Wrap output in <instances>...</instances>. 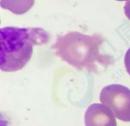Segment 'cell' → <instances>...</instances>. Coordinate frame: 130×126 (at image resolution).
Listing matches in <instances>:
<instances>
[{
    "instance_id": "5",
    "label": "cell",
    "mask_w": 130,
    "mask_h": 126,
    "mask_svg": "<svg viewBox=\"0 0 130 126\" xmlns=\"http://www.w3.org/2000/svg\"><path fill=\"white\" fill-rule=\"evenodd\" d=\"M35 0H1L2 8L15 15H22L30 10Z\"/></svg>"
},
{
    "instance_id": "7",
    "label": "cell",
    "mask_w": 130,
    "mask_h": 126,
    "mask_svg": "<svg viewBox=\"0 0 130 126\" xmlns=\"http://www.w3.org/2000/svg\"><path fill=\"white\" fill-rule=\"evenodd\" d=\"M124 13L126 17L130 20V0H128L126 2L124 7Z\"/></svg>"
},
{
    "instance_id": "2",
    "label": "cell",
    "mask_w": 130,
    "mask_h": 126,
    "mask_svg": "<svg viewBox=\"0 0 130 126\" xmlns=\"http://www.w3.org/2000/svg\"><path fill=\"white\" fill-rule=\"evenodd\" d=\"M50 34L41 27H5L0 29V68L5 72L22 69L30 61L33 47L47 44Z\"/></svg>"
},
{
    "instance_id": "3",
    "label": "cell",
    "mask_w": 130,
    "mask_h": 126,
    "mask_svg": "<svg viewBox=\"0 0 130 126\" xmlns=\"http://www.w3.org/2000/svg\"><path fill=\"white\" fill-rule=\"evenodd\" d=\"M100 100L107 106L116 117L130 122V89L121 84H110L102 89Z\"/></svg>"
},
{
    "instance_id": "8",
    "label": "cell",
    "mask_w": 130,
    "mask_h": 126,
    "mask_svg": "<svg viewBox=\"0 0 130 126\" xmlns=\"http://www.w3.org/2000/svg\"><path fill=\"white\" fill-rule=\"evenodd\" d=\"M116 1H128V0H116Z\"/></svg>"
},
{
    "instance_id": "4",
    "label": "cell",
    "mask_w": 130,
    "mask_h": 126,
    "mask_svg": "<svg viewBox=\"0 0 130 126\" xmlns=\"http://www.w3.org/2000/svg\"><path fill=\"white\" fill-rule=\"evenodd\" d=\"M115 115L104 104L94 103L86 110L85 115L86 126H117Z\"/></svg>"
},
{
    "instance_id": "1",
    "label": "cell",
    "mask_w": 130,
    "mask_h": 126,
    "mask_svg": "<svg viewBox=\"0 0 130 126\" xmlns=\"http://www.w3.org/2000/svg\"><path fill=\"white\" fill-rule=\"evenodd\" d=\"M104 39L72 31L58 35L53 46L55 53L68 64L79 70L99 74L113 63L110 56L101 52Z\"/></svg>"
},
{
    "instance_id": "6",
    "label": "cell",
    "mask_w": 130,
    "mask_h": 126,
    "mask_svg": "<svg viewBox=\"0 0 130 126\" xmlns=\"http://www.w3.org/2000/svg\"><path fill=\"white\" fill-rule=\"evenodd\" d=\"M124 65H125L126 69L127 72L130 76V48L127 51L124 57Z\"/></svg>"
}]
</instances>
